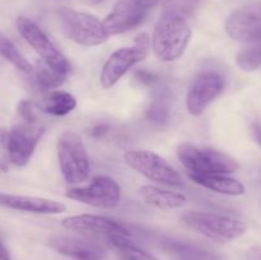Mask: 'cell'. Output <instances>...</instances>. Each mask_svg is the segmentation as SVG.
Returning a JSON list of instances; mask_svg holds the SVG:
<instances>
[{"label":"cell","instance_id":"obj_26","mask_svg":"<svg viewBox=\"0 0 261 260\" xmlns=\"http://www.w3.org/2000/svg\"><path fill=\"white\" fill-rule=\"evenodd\" d=\"M18 115L23 122H28V124H37V115H36V106L32 101L28 99H23L18 103L17 107Z\"/></svg>","mask_w":261,"mask_h":260},{"label":"cell","instance_id":"obj_28","mask_svg":"<svg viewBox=\"0 0 261 260\" xmlns=\"http://www.w3.org/2000/svg\"><path fill=\"white\" fill-rule=\"evenodd\" d=\"M246 260H261V246L250 247L245 255Z\"/></svg>","mask_w":261,"mask_h":260},{"label":"cell","instance_id":"obj_16","mask_svg":"<svg viewBox=\"0 0 261 260\" xmlns=\"http://www.w3.org/2000/svg\"><path fill=\"white\" fill-rule=\"evenodd\" d=\"M0 206L36 214H59L65 212L66 209L63 203L51 199L3 193H0Z\"/></svg>","mask_w":261,"mask_h":260},{"label":"cell","instance_id":"obj_27","mask_svg":"<svg viewBox=\"0 0 261 260\" xmlns=\"http://www.w3.org/2000/svg\"><path fill=\"white\" fill-rule=\"evenodd\" d=\"M135 79L140 84L147 87H157V84L160 83V78L154 73L149 70H144V69L135 71Z\"/></svg>","mask_w":261,"mask_h":260},{"label":"cell","instance_id":"obj_14","mask_svg":"<svg viewBox=\"0 0 261 260\" xmlns=\"http://www.w3.org/2000/svg\"><path fill=\"white\" fill-rule=\"evenodd\" d=\"M148 12L135 0H119L103 19V25L110 36L129 32L142 24Z\"/></svg>","mask_w":261,"mask_h":260},{"label":"cell","instance_id":"obj_15","mask_svg":"<svg viewBox=\"0 0 261 260\" xmlns=\"http://www.w3.org/2000/svg\"><path fill=\"white\" fill-rule=\"evenodd\" d=\"M48 246L59 254L76 260H101L106 255L103 245L83 237L56 235L48 239Z\"/></svg>","mask_w":261,"mask_h":260},{"label":"cell","instance_id":"obj_21","mask_svg":"<svg viewBox=\"0 0 261 260\" xmlns=\"http://www.w3.org/2000/svg\"><path fill=\"white\" fill-rule=\"evenodd\" d=\"M33 79L38 88L47 91L60 87L65 82L68 74L59 69L54 68L46 61L41 60L36 64V68H33Z\"/></svg>","mask_w":261,"mask_h":260},{"label":"cell","instance_id":"obj_8","mask_svg":"<svg viewBox=\"0 0 261 260\" xmlns=\"http://www.w3.org/2000/svg\"><path fill=\"white\" fill-rule=\"evenodd\" d=\"M15 25H17L18 32L25 40V42L41 56V60L46 61L54 68L69 74V71H70L69 61L33 20L25 17H18Z\"/></svg>","mask_w":261,"mask_h":260},{"label":"cell","instance_id":"obj_22","mask_svg":"<svg viewBox=\"0 0 261 260\" xmlns=\"http://www.w3.org/2000/svg\"><path fill=\"white\" fill-rule=\"evenodd\" d=\"M76 107V99L73 94L64 91H54L50 92L47 96L43 98L41 103V109L46 114L55 115V116H64L69 112L73 111Z\"/></svg>","mask_w":261,"mask_h":260},{"label":"cell","instance_id":"obj_7","mask_svg":"<svg viewBox=\"0 0 261 260\" xmlns=\"http://www.w3.org/2000/svg\"><path fill=\"white\" fill-rule=\"evenodd\" d=\"M124 160L130 167L150 181L170 186L182 185V178L177 171L173 170L172 166L168 165L162 157L150 150H127L124 154Z\"/></svg>","mask_w":261,"mask_h":260},{"label":"cell","instance_id":"obj_32","mask_svg":"<svg viewBox=\"0 0 261 260\" xmlns=\"http://www.w3.org/2000/svg\"><path fill=\"white\" fill-rule=\"evenodd\" d=\"M86 2H88L89 4H101L103 0H86Z\"/></svg>","mask_w":261,"mask_h":260},{"label":"cell","instance_id":"obj_17","mask_svg":"<svg viewBox=\"0 0 261 260\" xmlns=\"http://www.w3.org/2000/svg\"><path fill=\"white\" fill-rule=\"evenodd\" d=\"M188 176L198 185L209 189L212 191H216V193L224 194V195H244L245 190H246L241 181L228 177L226 175H194V173H188Z\"/></svg>","mask_w":261,"mask_h":260},{"label":"cell","instance_id":"obj_10","mask_svg":"<svg viewBox=\"0 0 261 260\" xmlns=\"http://www.w3.org/2000/svg\"><path fill=\"white\" fill-rule=\"evenodd\" d=\"M43 132V127L38 124L22 122L13 126L5 138V147L10 162L18 167L27 165Z\"/></svg>","mask_w":261,"mask_h":260},{"label":"cell","instance_id":"obj_6","mask_svg":"<svg viewBox=\"0 0 261 260\" xmlns=\"http://www.w3.org/2000/svg\"><path fill=\"white\" fill-rule=\"evenodd\" d=\"M150 51V38L147 33H140L133 46L115 51L103 64L101 71V86L111 88L135 64L144 60Z\"/></svg>","mask_w":261,"mask_h":260},{"label":"cell","instance_id":"obj_2","mask_svg":"<svg viewBox=\"0 0 261 260\" xmlns=\"http://www.w3.org/2000/svg\"><path fill=\"white\" fill-rule=\"evenodd\" d=\"M177 157L188 173L194 175H227L236 172L240 165L231 155L211 148H200L190 143H181Z\"/></svg>","mask_w":261,"mask_h":260},{"label":"cell","instance_id":"obj_19","mask_svg":"<svg viewBox=\"0 0 261 260\" xmlns=\"http://www.w3.org/2000/svg\"><path fill=\"white\" fill-rule=\"evenodd\" d=\"M163 247L175 260H223L218 254L181 241H166Z\"/></svg>","mask_w":261,"mask_h":260},{"label":"cell","instance_id":"obj_1","mask_svg":"<svg viewBox=\"0 0 261 260\" xmlns=\"http://www.w3.org/2000/svg\"><path fill=\"white\" fill-rule=\"evenodd\" d=\"M190 38L191 27L185 14L175 9H165L153 31V51L161 61L177 60L185 53Z\"/></svg>","mask_w":261,"mask_h":260},{"label":"cell","instance_id":"obj_12","mask_svg":"<svg viewBox=\"0 0 261 260\" xmlns=\"http://www.w3.org/2000/svg\"><path fill=\"white\" fill-rule=\"evenodd\" d=\"M224 79L216 71H204L195 76L189 87L186 107L189 114L199 116L223 92Z\"/></svg>","mask_w":261,"mask_h":260},{"label":"cell","instance_id":"obj_20","mask_svg":"<svg viewBox=\"0 0 261 260\" xmlns=\"http://www.w3.org/2000/svg\"><path fill=\"white\" fill-rule=\"evenodd\" d=\"M107 240L120 260H158L154 255L149 254L135 242L130 241L129 237L111 236L107 237Z\"/></svg>","mask_w":261,"mask_h":260},{"label":"cell","instance_id":"obj_31","mask_svg":"<svg viewBox=\"0 0 261 260\" xmlns=\"http://www.w3.org/2000/svg\"><path fill=\"white\" fill-rule=\"evenodd\" d=\"M0 260H12V255H10L9 250L7 249V246L2 241H0Z\"/></svg>","mask_w":261,"mask_h":260},{"label":"cell","instance_id":"obj_5","mask_svg":"<svg viewBox=\"0 0 261 260\" xmlns=\"http://www.w3.org/2000/svg\"><path fill=\"white\" fill-rule=\"evenodd\" d=\"M59 22L66 37L78 45L97 46L110 37L103 22L88 13L65 8L59 12Z\"/></svg>","mask_w":261,"mask_h":260},{"label":"cell","instance_id":"obj_25","mask_svg":"<svg viewBox=\"0 0 261 260\" xmlns=\"http://www.w3.org/2000/svg\"><path fill=\"white\" fill-rule=\"evenodd\" d=\"M236 63L240 69L245 71H254L261 66V41L242 50L237 55Z\"/></svg>","mask_w":261,"mask_h":260},{"label":"cell","instance_id":"obj_24","mask_svg":"<svg viewBox=\"0 0 261 260\" xmlns=\"http://www.w3.org/2000/svg\"><path fill=\"white\" fill-rule=\"evenodd\" d=\"M0 56L9 61L15 69L23 73H32L33 68L30 61L22 55L19 50L15 47L14 43L0 31Z\"/></svg>","mask_w":261,"mask_h":260},{"label":"cell","instance_id":"obj_23","mask_svg":"<svg viewBox=\"0 0 261 260\" xmlns=\"http://www.w3.org/2000/svg\"><path fill=\"white\" fill-rule=\"evenodd\" d=\"M155 93L154 98L150 102L149 107L147 110V117L152 122L158 125H163L168 121L171 114V101H170V94L166 89L155 87Z\"/></svg>","mask_w":261,"mask_h":260},{"label":"cell","instance_id":"obj_4","mask_svg":"<svg viewBox=\"0 0 261 260\" xmlns=\"http://www.w3.org/2000/svg\"><path fill=\"white\" fill-rule=\"evenodd\" d=\"M58 158L66 183L79 184L88 180L91 173L88 153L76 133L65 132L58 140Z\"/></svg>","mask_w":261,"mask_h":260},{"label":"cell","instance_id":"obj_29","mask_svg":"<svg viewBox=\"0 0 261 260\" xmlns=\"http://www.w3.org/2000/svg\"><path fill=\"white\" fill-rule=\"evenodd\" d=\"M251 133L255 142H256L257 144H259V147L261 148V124L260 122H252Z\"/></svg>","mask_w":261,"mask_h":260},{"label":"cell","instance_id":"obj_18","mask_svg":"<svg viewBox=\"0 0 261 260\" xmlns=\"http://www.w3.org/2000/svg\"><path fill=\"white\" fill-rule=\"evenodd\" d=\"M139 191L145 203L161 209H176L186 203V196L177 191L165 190L152 185L142 186Z\"/></svg>","mask_w":261,"mask_h":260},{"label":"cell","instance_id":"obj_9","mask_svg":"<svg viewBox=\"0 0 261 260\" xmlns=\"http://www.w3.org/2000/svg\"><path fill=\"white\" fill-rule=\"evenodd\" d=\"M224 28L232 40L247 43L261 41V0L237 8L228 17Z\"/></svg>","mask_w":261,"mask_h":260},{"label":"cell","instance_id":"obj_3","mask_svg":"<svg viewBox=\"0 0 261 260\" xmlns=\"http://www.w3.org/2000/svg\"><path fill=\"white\" fill-rule=\"evenodd\" d=\"M188 228L217 242H229L246 231V224L234 217L209 212H190L181 217Z\"/></svg>","mask_w":261,"mask_h":260},{"label":"cell","instance_id":"obj_11","mask_svg":"<svg viewBox=\"0 0 261 260\" xmlns=\"http://www.w3.org/2000/svg\"><path fill=\"white\" fill-rule=\"evenodd\" d=\"M66 196L96 208L112 209L119 205L121 190L119 184L106 176L93 178L84 188L69 189Z\"/></svg>","mask_w":261,"mask_h":260},{"label":"cell","instance_id":"obj_13","mask_svg":"<svg viewBox=\"0 0 261 260\" xmlns=\"http://www.w3.org/2000/svg\"><path fill=\"white\" fill-rule=\"evenodd\" d=\"M64 228L69 231L81 232V233L102 235V236H132V232L124 224L106 217L94 216V214H81V216L66 217L61 222Z\"/></svg>","mask_w":261,"mask_h":260},{"label":"cell","instance_id":"obj_30","mask_svg":"<svg viewBox=\"0 0 261 260\" xmlns=\"http://www.w3.org/2000/svg\"><path fill=\"white\" fill-rule=\"evenodd\" d=\"M107 132H109V126H107V125H105V124H101V125H97L96 127H93V129H92V132H91V134H92V137L99 138Z\"/></svg>","mask_w":261,"mask_h":260}]
</instances>
